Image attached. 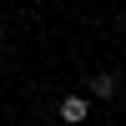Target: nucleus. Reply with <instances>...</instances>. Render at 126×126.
I'll return each instance as SVG.
<instances>
[{"label": "nucleus", "instance_id": "f257e3e1", "mask_svg": "<svg viewBox=\"0 0 126 126\" xmlns=\"http://www.w3.org/2000/svg\"><path fill=\"white\" fill-rule=\"evenodd\" d=\"M86 116H91L86 96H66V101H61V121H66V126H81Z\"/></svg>", "mask_w": 126, "mask_h": 126}, {"label": "nucleus", "instance_id": "f03ea898", "mask_svg": "<svg viewBox=\"0 0 126 126\" xmlns=\"http://www.w3.org/2000/svg\"><path fill=\"white\" fill-rule=\"evenodd\" d=\"M111 91H116V76H91V96H101V101H106Z\"/></svg>", "mask_w": 126, "mask_h": 126}]
</instances>
